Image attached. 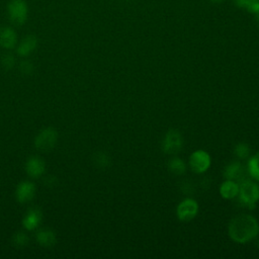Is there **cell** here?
Masks as SVG:
<instances>
[{
  "instance_id": "cell-20",
  "label": "cell",
  "mask_w": 259,
  "mask_h": 259,
  "mask_svg": "<svg viewBox=\"0 0 259 259\" xmlns=\"http://www.w3.org/2000/svg\"><path fill=\"white\" fill-rule=\"evenodd\" d=\"M28 236L23 232H18L13 235L12 237V243L17 248H22L28 244Z\"/></svg>"
},
{
  "instance_id": "cell-1",
  "label": "cell",
  "mask_w": 259,
  "mask_h": 259,
  "mask_svg": "<svg viewBox=\"0 0 259 259\" xmlns=\"http://www.w3.org/2000/svg\"><path fill=\"white\" fill-rule=\"evenodd\" d=\"M228 232L234 242L245 244L258 235L259 225L254 217L250 214H240L230 222Z\"/></svg>"
},
{
  "instance_id": "cell-11",
  "label": "cell",
  "mask_w": 259,
  "mask_h": 259,
  "mask_svg": "<svg viewBox=\"0 0 259 259\" xmlns=\"http://www.w3.org/2000/svg\"><path fill=\"white\" fill-rule=\"evenodd\" d=\"M17 42V35L13 28L3 26L0 28V46L4 49H13Z\"/></svg>"
},
{
  "instance_id": "cell-25",
  "label": "cell",
  "mask_w": 259,
  "mask_h": 259,
  "mask_svg": "<svg viewBox=\"0 0 259 259\" xmlns=\"http://www.w3.org/2000/svg\"><path fill=\"white\" fill-rule=\"evenodd\" d=\"M211 2H213V3H220V2H222L223 0H210Z\"/></svg>"
},
{
  "instance_id": "cell-10",
  "label": "cell",
  "mask_w": 259,
  "mask_h": 259,
  "mask_svg": "<svg viewBox=\"0 0 259 259\" xmlns=\"http://www.w3.org/2000/svg\"><path fill=\"white\" fill-rule=\"evenodd\" d=\"M41 218H42L41 210L38 207H31L25 213L22 220V225L28 231L34 230L39 226L41 222Z\"/></svg>"
},
{
  "instance_id": "cell-17",
  "label": "cell",
  "mask_w": 259,
  "mask_h": 259,
  "mask_svg": "<svg viewBox=\"0 0 259 259\" xmlns=\"http://www.w3.org/2000/svg\"><path fill=\"white\" fill-rule=\"evenodd\" d=\"M167 168L169 172H171L174 175H182L186 170V166L184 162L177 157H174L168 161Z\"/></svg>"
},
{
  "instance_id": "cell-6",
  "label": "cell",
  "mask_w": 259,
  "mask_h": 259,
  "mask_svg": "<svg viewBox=\"0 0 259 259\" xmlns=\"http://www.w3.org/2000/svg\"><path fill=\"white\" fill-rule=\"evenodd\" d=\"M188 164L194 173H203L210 166V157L205 151L197 150L190 155Z\"/></svg>"
},
{
  "instance_id": "cell-9",
  "label": "cell",
  "mask_w": 259,
  "mask_h": 259,
  "mask_svg": "<svg viewBox=\"0 0 259 259\" xmlns=\"http://www.w3.org/2000/svg\"><path fill=\"white\" fill-rule=\"evenodd\" d=\"M46 169L45 161L36 156L30 157L25 163V171L32 178L40 177Z\"/></svg>"
},
{
  "instance_id": "cell-3",
  "label": "cell",
  "mask_w": 259,
  "mask_h": 259,
  "mask_svg": "<svg viewBox=\"0 0 259 259\" xmlns=\"http://www.w3.org/2000/svg\"><path fill=\"white\" fill-rule=\"evenodd\" d=\"M10 21L15 25H22L27 19V5L24 0H11L7 5Z\"/></svg>"
},
{
  "instance_id": "cell-23",
  "label": "cell",
  "mask_w": 259,
  "mask_h": 259,
  "mask_svg": "<svg viewBox=\"0 0 259 259\" xmlns=\"http://www.w3.org/2000/svg\"><path fill=\"white\" fill-rule=\"evenodd\" d=\"M20 72L24 75H30L33 72V64L30 63L29 61H23L20 63L19 66Z\"/></svg>"
},
{
  "instance_id": "cell-18",
  "label": "cell",
  "mask_w": 259,
  "mask_h": 259,
  "mask_svg": "<svg viewBox=\"0 0 259 259\" xmlns=\"http://www.w3.org/2000/svg\"><path fill=\"white\" fill-rule=\"evenodd\" d=\"M247 170L253 179L259 181V153L255 154L249 159Z\"/></svg>"
},
{
  "instance_id": "cell-15",
  "label": "cell",
  "mask_w": 259,
  "mask_h": 259,
  "mask_svg": "<svg viewBox=\"0 0 259 259\" xmlns=\"http://www.w3.org/2000/svg\"><path fill=\"white\" fill-rule=\"evenodd\" d=\"M36 241L39 245L45 247H52L56 244L57 238L55 233L50 229H41L36 234Z\"/></svg>"
},
{
  "instance_id": "cell-7",
  "label": "cell",
  "mask_w": 259,
  "mask_h": 259,
  "mask_svg": "<svg viewBox=\"0 0 259 259\" xmlns=\"http://www.w3.org/2000/svg\"><path fill=\"white\" fill-rule=\"evenodd\" d=\"M177 218L182 222H189L193 220L198 213V204L192 198H185L176 208Z\"/></svg>"
},
{
  "instance_id": "cell-16",
  "label": "cell",
  "mask_w": 259,
  "mask_h": 259,
  "mask_svg": "<svg viewBox=\"0 0 259 259\" xmlns=\"http://www.w3.org/2000/svg\"><path fill=\"white\" fill-rule=\"evenodd\" d=\"M234 3L241 8L247 9L254 14L257 23L259 24V0H233Z\"/></svg>"
},
{
  "instance_id": "cell-8",
  "label": "cell",
  "mask_w": 259,
  "mask_h": 259,
  "mask_svg": "<svg viewBox=\"0 0 259 259\" xmlns=\"http://www.w3.org/2000/svg\"><path fill=\"white\" fill-rule=\"evenodd\" d=\"M35 193V186L32 182L29 181H22L16 187L15 197L18 202L25 203L30 201Z\"/></svg>"
},
{
  "instance_id": "cell-14",
  "label": "cell",
  "mask_w": 259,
  "mask_h": 259,
  "mask_svg": "<svg viewBox=\"0 0 259 259\" xmlns=\"http://www.w3.org/2000/svg\"><path fill=\"white\" fill-rule=\"evenodd\" d=\"M220 193L226 199H232L237 197L239 193V183L235 180L227 179L220 186Z\"/></svg>"
},
{
  "instance_id": "cell-21",
  "label": "cell",
  "mask_w": 259,
  "mask_h": 259,
  "mask_svg": "<svg viewBox=\"0 0 259 259\" xmlns=\"http://www.w3.org/2000/svg\"><path fill=\"white\" fill-rule=\"evenodd\" d=\"M234 153L239 159H246L250 154V148L245 143H239L236 145Z\"/></svg>"
},
{
  "instance_id": "cell-13",
  "label": "cell",
  "mask_w": 259,
  "mask_h": 259,
  "mask_svg": "<svg viewBox=\"0 0 259 259\" xmlns=\"http://www.w3.org/2000/svg\"><path fill=\"white\" fill-rule=\"evenodd\" d=\"M36 45H37V39L34 35H27L25 36L21 42L18 45L16 51H17V54L19 56H22V57H26L28 55H30L36 48Z\"/></svg>"
},
{
  "instance_id": "cell-22",
  "label": "cell",
  "mask_w": 259,
  "mask_h": 259,
  "mask_svg": "<svg viewBox=\"0 0 259 259\" xmlns=\"http://www.w3.org/2000/svg\"><path fill=\"white\" fill-rule=\"evenodd\" d=\"M1 64L6 70H10L14 67L15 59L11 54H5V55H3L2 59H1Z\"/></svg>"
},
{
  "instance_id": "cell-12",
  "label": "cell",
  "mask_w": 259,
  "mask_h": 259,
  "mask_svg": "<svg viewBox=\"0 0 259 259\" xmlns=\"http://www.w3.org/2000/svg\"><path fill=\"white\" fill-rule=\"evenodd\" d=\"M224 176L226 179H231L235 181H241L245 179L244 177V169L240 162H232L228 164L224 170Z\"/></svg>"
},
{
  "instance_id": "cell-4",
  "label": "cell",
  "mask_w": 259,
  "mask_h": 259,
  "mask_svg": "<svg viewBox=\"0 0 259 259\" xmlns=\"http://www.w3.org/2000/svg\"><path fill=\"white\" fill-rule=\"evenodd\" d=\"M58 140V133L54 127H46L34 139V146L37 150L47 152L52 150Z\"/></svg>"
},
{
  "instance_id": "cell-5",
  "label": "cell",
  "mask_w": 259,
  "mask_h": 259,
  "mask_svg": "<svg viewBox=\"0 0 259 259\" xmlns=\"http://www.w3.org/2000/svg\"><path fill=\"white\" fill-rule=\"evenodd\" d=\"M183 145V139L177 130H169L162 141V151L169 155L177 154Z\"/></svg>"
},
{
  "instance_id": "cell-24",
  "label": "cell",
  "mask_w": 259,
  "mask_h": 259,
  "mask_svg": "<svg viewBox=\"0 0 259 259\" xmlns=\"http://www.w3.org/2000/svg\"><path fill=\"white\" fill-rule=\"evenodd\" d=\"M180 189H181V191H182L183 193H185L186 195L193 193V185H192L189 181H183V182L181 183Z\"/></svg>"
},
{
  "instance_id": "cell-2",
  "label": "cell",
  "mask_w": 259,
  "mask_h": 259,
  "mask_svg": "<svg viewBox=\"0 0 259 259\" xmlns=\"http://www.w3.org/2000/svg\"><path fill=\"white\" fill-rule=\"evenodd\" d=\"M237 196L241 205L252 209L259 200V185L245 178L239 182V193Z\"/></svg>"
},
{
  "instance_id": "cell-19",
  "label": "cell",
  "mask_w": 259,
  "mask_h": 259,
  "mask_svg": "<svg viewBox=\"0 0 259 259\" xmlns=\"http://www.w3.org/2000/svg\"><path fill=\"white\" fill-rule=\"evenodd\" d=\"M93 163L99 169H106L110 166V158L106 153L98 152L93 156Z\"/></svg>"
}]
</instances>
